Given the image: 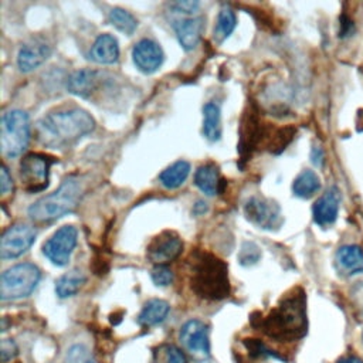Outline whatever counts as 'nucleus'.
Listing matches in <instances>:
<instances>
[{
    "label": "nucleus",
    "instance_id": "33",
    "mask_svg": "<svg viewBox=\"0 0 363 363\" xmlns=\"http://www.w3.org/2000/svg\"><path fill=\"white\" fill-rule=\"evenodd\" d=\"M0 190H1V194L6 196L9 194V191L13 190V180H11V176L9 173V169L3 164L1 166V170H0Z\"/></svg>",
    "mask_w": 363,
    "mask_h": 363
},
{
    "label": "nucleus",
    "instance_id": "19",
    "mask_svg": "<svg viewBox=\"0 0 363 363\" xmlns=\"http://www.w3.org/2000/svg\"><path fill=\"white\" fill-rule=\"evenodd\" d=\"M337 269L346 275L359 274L363 271V251L357 245H343L336 252Z\"/></svg>",
    "mask_w": 363,
    "mask_h": 363
},
{
    "label": "nucleus",
    "instance_id": "20",
    "mask_svg": "<svg viewBox=\"0 0 363 363\" xmlns=\"http://www.w3.org/2000/svg\"><path fill=\"white\" fill-rule=\"evenodd\" d=\"M224 180H221L218 169L213 163H206L197 167L194 173V184L206 194V196H214L220 193L221 184Z\"/></svg>",
    "mask_w": 363,
    "mask_h": 363
},
{
    "label": "nucleus",
    "instance_id": "28",
    "mask_svg": "<svg viewBox=\"0 0 363 363\" xmlns=\"http://www.w3.org/2000/svg\"><path fill=\"white\" fill-rule=\"evenodd\" d=\"M152 363H187V359L179 347L166 343L155 349Z\"/></svg>",
    "mask_w": 363,
    "mask_h": 363
},
{
    "label": "nucleus",
    "instance_id": "29",
    "mask_svg": "<svg viewBox=\"0 0 363 363\" xmlns=\"http://www.w3.org/2000/svg\"><path fill=\"white\" fill-rule=\"evenodd\" d=\"M259 258H261L259 247L252 241H244L238 252V262L242 267H250L257 264Z\"/></svg>",
    "mask_w": 363,
    "mask_h": 363
},
{
    "label": "nucleus",
    "instance_id": "1",
    "mask_svg": "<svg viewBox=\"0 0 363 363\" xmlns=\"http://www.w3.org/2000/svg\"><path fill=\"white\" fill-rule=\"evenodd\" d=\"M95 128L94 118L82 108L50 112L37 123V139L48 147H68Z\"/></svg>",
    "mask_w": 363,
    "mask_h": 363
},
{
    "label": "nucleus",
    "instance_id": "6",
    "mask_svg": "<svg viewBox=\"0 0 363 363\" xmlns=\"http://www.w3.org/2000/svg\"><path fill=\"white\" fill-rule=\"evenodd\" d=\"M40 278L38 267L31 262L13 265L0 277V299L14 301L28 296L38 285Z\"/></svg>",
    "mask_w": 363,
    "mask_h": 363
},
{
    "label": "nucleus",
    "instance_id": "15",
    "mask_svg": "<svg viewBox=\"0 0 363 363\" xmlns=\"http://www.w3.org/2000/svg\"><path fill=\"white\" fill-rule=\"evenodd\" d=\"M177 41L180 47L186 51L193 50L203 34L204 28V18L203 17H187L174 21L173 24Z\"/></svg>",
    "mask_w": 363,
    "mask_h": 363
},
{
    "label": "nucleus",
    "instance_id": "14",
    "mask_svg": "<svg viewBox=\"0 0 363 363\" xmlns=\"http://www.w3.org/2000/svg\"><path fill=\"white\" fill-rule=\"evenodd\" d=\"M339 203H340V193L337 187L328 189L313 204L312 213L313 220L316 224L326 227L335 223L339 211Z\"/></svg>",
    "mask_w": 363,
    "mask_h": 363
},
{
    "label": "nucleus",
    "instance_id": "10",
    "mask_svg": "<svg viewBox=\"0 0 363 363\" xmlns=\"http://www.w3.org/2000/svg\"><path fill=\"white\" fill-rule=\"evenodd\" d=\"M77 228L62 225L43 245V254L57 267H65L77 245Z\"/></svg>",
    "mask_w": 363,
    "mask_h": 363
},
{
    "label": "nucleus",
    "instance_id": "18",
    "mask_svg": "<svg viewBox=\"0 0 363 363\" xmlns=\"http://www.w3.org/2000/svg\"><path fill=\"white\" fill-rule=\"evenodd\" d=\"M91 60L98 64H113L119 58V45L118 40L105 33L96 37L91 48Z\"/></svg>",
    "mask_w": 363,
    "mask_h": 363
},
{
    "label": "nucleus",
    "instance_id": "23",
    "mask_svg": "<svg viewBox=\"0 0 363 363\" xmlns=\"http://www.w3.org/2000/svg\"><path fill=\"white\" fill-rule=\"evenodd\" d=\"M190 173V164L186 160H177L167 166L160 174L159 182L164 189L173 190L180 187Z\"/></svg>",
    "mask_w": 363,
    "mask_h": 363
},
{
    "label": "nucleus",
    "instance_id": "3",
    "mask_svg": "<svg viewBox=\"0 0 363 363\" xmlns=\"http://www.w3.org/2000/svg\"><path fill=\"white\" fill-rule=\"evenodd\" d=\"M190 288L207 301H221L230 295L228 267L211 252L197 250L190 257Z\"/></svg>",
    "mask_w": 363,
    "mask_h": 363
},
{
    "label": "nucleus",
    "instance_id": "30",
    "mask_svg": "<svg viewBox=\"0 0 363 363\" xmlns=\"http://www.w3.org/2000/svg\"><path fill=\"white\" fill-rule=\"evenodd\" d=\"M65 363H95L89 350L84 345H74L68 349Z\"/></svg>",
    "mask_w": 363,
    "mask_h": 363
},
{
    "label": "nucleus",
    "instance_id": "4",
    "mask_svg": "<svg viewBox=\"0 0 363 363\" xmlns=\"http://www.w3.org/2000/svg\"><path fill=\"white\" fill-rule=\"evenodd\" d=\"M82 193L84 187L78 177H65L55 191L40 197L28 207V217L37 223L54 221L71 213L78 206Z\"/></svg>",
    "mask_w": 363,
    "mask_h": 363
},
{
    "label": "nucleus",
    "instance_id": "13",
    "mask_svg": "<svg viewBox=\"0 0 363 363\" xmlns=\"http://www.w3.org/2000/svg\"><path fill=\"white\" fill-rule=\"evenodd\" d=\"M132 60L140 72L153 74L163 64L164 54L156 41L150 38H142L132 48Z\"/></svg>",
    "mask_w": 363,
    "mask_h": 363
},
{
    "label": "nucleus",
    "instance_id": "31",
    "mask_svg": "<svg viewBox=\"0 0 363 363\" xmlns=\"http://www.w3.org/2000/svg\"><path fill=\"white\" fill-rule=\"evenodd\" d=\"M152 281L157 286H167L173 282V272L166 265H156L150 272Z\"/></svg>",
    "mask_w": 363,
    "mask_h": 363
},
{
    "label": "nucleus",
    "instance_id": "7",
    "mask_svg": "<svg viewBox=\"0 0 363 363\" xmlns=\"http://www.w3.org/2000/svg\"><path fill=\"white\" fill-rule=\"evenodd\" d=\"M54 159L43 153H28L20 162V179L28 193L43 191L48 187L50 167Z\"/></svg>",
    "mask_w": 363,
    "mask_h": 363
},
{
    "label": "nucleus",
    "instance_id": "21",
    "mask_svg": "<svg viewBox=\"0 0 363 363\" xmlns=\"http://www.w3.org/2000/svg\"><path fill=\"white\" fill-rule=\"evenodd\" d=\"M170 311V306L163 299H150L145 303L143 309L140 311L138 316V323L142 326H153L162 323L167 313Z\"/></svg>",
    "mask_w": 363,
    "mask_h": 363
},
{
    "label": "nucleus",
    "instance_id": "22",
    "mask_svg": "<svg viewBox=\"0 0 363 363\" xmlns=\"http://www.w3.org/2000/svg\"><path fill=\"white\" fill-rule=\"evenodd\" d=\"M203 135L211 142L221 138V111L216 102L203 106Z\"/></svg>",
    "mask_w": 363,
    "mask_h": 363
},
{
    "label": "nucleus",
    "instance_id": "24",
    "mask_svg": "<svg viewBox=\"0 0 363 363\" xmlns=\"http://www.w3.org/2000/svg\"><path fill=\"white\" fill-rule=\"evenodd\" d=\"M85 281H86V278L81 271L72 269V271L61 275L55 281V294L60 298H69L81 289V286L85 284Z\"/></svg>",
    "mask_w": 363,
    "mask_h": 363
},
{
    "label": "nucleus",
    "instance_id": "8",
    "mask_svg": "<svg viewBox=\"0 0 363 363\" xmlns=\"http://www.w3.org/2000/svg\"><path fill=\"white\" fill-rule=\"evenodd\" d=\"M244 214L250 223L262 230H277L284 221L279 206L259 196H252L245 201Z\"/></svg>",
    "mask_w": 363,
    "mask_h": 363
},
{
    "label": "nucleus",
    "instance_id": "26",
    "mask_svg": "<svg viewBox=\"0 0 363 363\" xmlns=\"http://www.w3.org/2000/svg\"><path fill=\"white\" fill-rule=\"evenodd\" d=\"M108 18H109V23L116 30H119L121 33H123L126 35H132L135 33V30L138 28V20L135 18V16L121 7H113L109 11Z\"/></svg>",
    "mask_w": 363,
    "mask_h": 363
},
{
    "label": "nucleus",
    "instance_id": "2",
    "mask_svg": "<svg viewBox=\"0 0 363 363\" xmlns=\"http://www.w3.org/2000/svg\"><path fill=\"white\" fill-rule=\"evenodd\" d=\"M258 328L281 342L298 340L306 333V299L302 288H294L279 303L259 320Z\"/></svg>",
    "mask_w": 363,
    "mask_h": 363
},
{
    "label": "nucleus",
    "instance_id": "36",
    "mask_svg": "<svg viewBox=\"0 0 363 363\" xmlns=\"http://www.w3.org/2000/svg\"><path fill=\"white\" fill-rule=\"evenodd\" d=\"M311 157H312V162L319 166L322 163V159H323V153H322L320 147H313L312 153H311Z\"/></svg>",
    "mask_w": 363,
    "mask_h": 363
},
{
    "label": "nucleus",
    "instance_id": "35",
    "mask_svg": "<svg viewBox=\"0 0 363 363\" xmlns=\"http://www.w3.org/2000/svg\"><path fill=\"white\" fill-rule=\"evenodd\" d=\"M354 31L353 23L347 17H342V24H340V37H349Z\"/></svg>",
    "mask_w": 363,
    "mask_h": 363
},
{
    "label": "nucleus",
    "instance_id": "16",
    "mask_svg": "<svg viewBox=\"0 0 363 363\" xmlns=\"http://www.w3.org/2000/svg\"><path fill=\"white\" fill-rule=\"evenodd\" d=\"M51 54L50 45L44 41H33L24 44L17 55V65L21 72H30L38 68Z\"/></svg>",
    "mask_w": 363,
    "mask_h": 363
},
{
    "label": "nucleus",
    "instance_id": "32",
    "mask_svg": "<svg viewBox=\"0 0 363 363\" xmlns=\"http://www.w3.org/2000/svg\"><path fill=\"white\" fill-rule=\"evenodd\" d=\"M17 354V346L10 339H3L0 345V360L1 363H7Z\"/></svg>",
    "mask_w": 363,
    "mask_h": 363
},
{
    "label": "nucleus",
    "instance_id": "27",
    "mask_svg": "<svg viewBox=\"0 0 363 363\" xmlns=\"http://www.w3.org/2000/svg\"><path fill=\"white\" fill-rule=\"evenodd\" d=\"M235 24H237L235 13L227 6L223 7L217 16V24L214 28V40L217 43H223L225 38H228L231 35V33L235 28Z\"/></svg>",
    "mask_w": 363,
    "mask_h": 363
},
{
    "label": "nucleus",
    "instance_id": "25",
    "mask_svg": "<svg viewBox=\"0 0 363 363\" xmlns=\"http://www.w3.org/2000/svg\"><path fill=\"white\" fill-rule=\"evenodd\" d=\"M320 189V180L313 170L301 172L292 183V191L296 197L309 199Z\"/></svg>",
    "mask_w": 363,
    "mask_h": 363
},
{
    "label": "nucleus",
    "instance_id": "37",
    "mask_svg": "<svg viewBox=\"0 0 363 363\" xmlns=\"http://www.w3.org/2000/svg\"><path fill=\"white\" fill-rule=\"evenodd\" d=\"M193 211H194L196 214H204V213L207 211V203H206V201H201V200H199V201L194 204V208H193Z\"/></svg>",
    "mask_w": 363,
    "mask_h": 363
},
{
    "label": "nucleus",
    "instance_id": "9",
    "mask_svg": "<svg viewBox=\"0 0 363 363\" xmlns=\"http://www.w3.org/2000/svg\"><path fill=\"white\" fill-rule=\"evenodd\" d=\"M37 230L24 223H17L9 227L0 241V258L11 259L24 254L35 241Z\"/></svg>",
    "mask_w": 363,
    "mask_h": 363
},
{
    "label": "nucleus",
    "instance_id": "17",
    "mask_svg": "<svg viewBox=\"0 0 363 363\" xmlns=\"http://www.w3.org/2000/svg\"><path fill=\"white\" fill-rule=\"evenodd\" d=\"M98 85V72L82 68L74 71L67 79V89L81 98H89Z\"/></svg>",
    "mask_w": 363,
    "mask_h": 363
},
{
    "label": "nucleus",
    "instance_id": "12",
    "mask_svg": "<svg viewBox=\"0 0 363 363\" xmlns=\"http://www.w3.org/2000/svg\"><path fill=\"white\" fill-rule=\"evenodd\" d=\"M183 250V241L173 231H163L147 247V258L156 265H166L176 259Z\"/></svg>",
    "mask_w": 363,
    "mask_h": 363
},
{
    "label": "nucleus",
    "instance_id": "38",
    "mask_svg": "<svg viewBox=\"0 0 363 363\" xmlns=\"http://www.w3.org/2000/svg\"><path fill=\"white\" fill-rule=\"evenodd\" d=\"M337 363H363V362L356 356H346V357H342Z\"/></svg>",
    "mask_w": 363,
    "mask_h": 363
},
{
    "label": "nucleus",
    "instance_id": "5",
    "mask_svg": "<svg viewBox=\"0 0 363 363\" xmlns=\"http://www.w3.org/2000/svg\"><path fill=\"white\" fill-rule=\"evenodd\" d=\"M30 142V119L21 109L3 113L0 122V146L6 157L21 155Z\"/></svg>",
    "mask_w": 363,
    "mask_h": 363
},
{
    "label": "nucleus",
    "instance_id": "11",
    "mask_svg": "<svg viewBox=\"0 0 363 363\" xmlns=\"http://www.w3.org/2000/svg\"><path fill=\"white\" fill-rule=\"evenodd\" d=\"M180 342L184 349L197 359H207L210 356V342L207 326L197 319L186 322L180 329Z\"/></svg>",
    "mask_w": 363,
    "mask_h": 363
},
{
    "label": "nucleus",
    "instance_id": "34",
    "mask_svg": "<svg viewBox=\"0 0 363 363\" xmlns=\"http://www.w3.org/2000/svg\"><path fill=\"white\" fill-rule=\"evenodd\" d=\"M176 13H186V14H191L194 13L200 3L199 1H176V3H172L170 4Z\"/></svg>",
    "mask_w": 363,
    "mask_h": 363
}]
</instances>
